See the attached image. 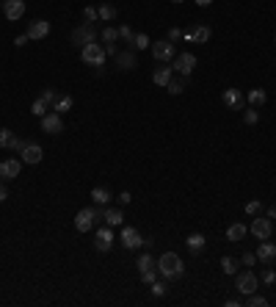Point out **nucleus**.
I'll use <instances>...</instances> for the list:
<instances>
[{"mask_svg":"<svg viewBox=\"0 0 276 307\" xmlns=\"http://www.w3.org/2000/svg\"><path fill=\"white\" fill-rule=\"evenodd\" d=\"M157 274L166 280H180L182 274H185V266H182L180 255L177 252H163L160 258H157Z\"/></svg>","mask_w":276,"mask_h":307,"instance_id":"1","label":"nucleus"},{"mask_svg":"<svg viewBox=\"0 0 276 307\" xmlns=\"http://www.w3.org/2000/svg\"><path fill=\"white\" fill-rule=\"evenodd\" d=\"M69 42H72L75 47H80V50H83L86 44L97 42V28H94V22H80L78 28L69 33Z\"/></svg>","mask_w":276,"mask_h":307,"instance_id":"2","label":"nucleus"},{"mask_svg":"<svg viewBox=\"0 0 276 307\" xmlns=\"http://www.w3.org/2000/svg\"><path fill=\"white\" fill-rule=\"evenodd\" d=\"M80 58H83V64H89V66H97L102 72V64H105V47L102 44H97V42H91V44H86L83 50H80Z\"/></svg>","mask_w":276,"mask_h":307,"instance_id":"3","label":"nucleus"},{"mask_svg":"<svg viewBox=\"0 0 276 307\" xmlns=\"http://www.w3.org/2000/svg\"><path fill=\"white\" fill-rule=\"evenodd\" d=\"M257 285H260V277L254 274L252 269L238 271V274H235V288H238V294L249 296V294H254V291H257Z\"/></svg>","mask_w":276,"mask_h":307,"instance_id":"4","label":"nucleus"},{"mask_svg":"<svg viewBox=\"0 0 276 307\" xmlns=\"http://www.w3.org/2000/svg\"><path fill=\"white\" fill-rule=\"evenodd\" d=\"M149 50H152V55H155L157 64H168V61H174V55H177V44H171L168 39H160V42H155Z\"/></svg>","mask_w":276,"mask_h":307,"instance_id":"5","label":"nucleus"},{"mask_svg":"<svg viewBox=\"0 0 276 307\" xmlns=\"http://www.w3.org/2000/svg\"><path fill=\"white\" fill-rule=\"evenodd\" d=\"M100 216L102 213H97L94 208H83V211H78V216H75V230H78V233H89Z\"/></svg>","mask_w":276,"mask_h":307,"instance_id":"6","label":"nucleus"},{"mask_svg":"<svg viewBox=\"0 0 276 307\" xmlns=\"http://www.w3.org/2000/svg\"><path fill=\"white\" fill-rule=\"evenodd\" d=\"M171 66H174V72H180L182 78H188V75L193 72V66H196V55L193 53H180V55H174Z\"/></svg>","mask_w":276,"mask_h":307,"instance_id":"7","label":"nucleus"},{"mask_svg":"<svg viewBox=\"0 0 276 307\" xmlns=\"http://www.w3.org/2000/svg\"><path fill=\"white\" fill-rule=\"evenodd\" d=\"M252 235H254V238H260V241L271 238V235H274V219H268V216H257V219L252 222Z\"/></svg>","mask_w":276,"mask_h":307,"instance_id":"8","label":"nucleus"},{"mask_svg":"<svg viewBox=\"0 0 276 307\" xmlns=\"http://www.w3.org/2000/svg\"><path fill=\"white\" fill-rule=\"evenodd\" d=\"M119 241H122V247L125 249H138V247H144V238H141V233H138L136 227H130V224H127V227H122V235H119Z\"/></svg>","mask_w":276,"mask_h":307,"instance_id":"9","label":"nucleus"},{"mask_svg":"<svg viewBox=\"0 0 276 307\" xmlns=\"http://www.w3.org/2000/svg\"><path fill=\"white\" fill-rule=\"evenodd\" d=\"M61 130H64V119H61V114L47 111V114L42 116V133H47V136H58Z\"/></svg>","mask_w":276,"mask_h":307,"instance_id":"10","label":"nucleus"},{"mask_svg":"<svg viewBox=\"0 0 276 307\" xmlns=\"http://www.w3.org/2000/svg\"><path fill=\"white\" fill-rule=\"evenodd\" d=\"M111 247H114V227L105 224V227H100L94 233V249L97 252H108Z\"/></svg>","mask_w":276,"mask_h":307,"instance_id":"11","label":"nucleus"},{"mask_svg":"<svg viewBox=\"0 0 276 307\" xmlns=\"http://www.w3.org/2000/svg\"><path fill=\"white\" fill-rule=\"evenodd\" d=\"M221 100L227 102V108H232V111H243L246 108V94L240 89H227L221 94Z\"/></svg>","mask_w":276,"mask_h":307,"instance_id":"12","label":"nucleus"},{"mask_svg":"<svg viewBox=\"0 0 276 307\" xmlns=\"http://www.w3.org/2000/svg\"><path fill=\"white\" fill-rule=\"evenodd\" d=\"M19 169H22V161H17V158L0 161V180H14V177H19Z\"/></svg>","mask_w":276,"mask_h":307,"instance_id":"13","label":"nucleus"},{"mask_svg":"<svg viewBox=\"0 0 276 307\" xmlns=\"http://www.w3.org/2000/svg\"><path fill=\"white\" fill-rule=\"evenodd\" d=\"M3 14L8 22H17L25 14V0H3Z\"/></svg>","mask_w":276,"mask_h":307,"instance_id":"14","label":"nucleus"},{"mask_svg":"<svg viewBox=\"0 0 276 307\" xmlns=\"http://www.w3.org/2000/svg\"><path fill=\"white\" fill-rule=\"evenodd\" d=\"M42 155H44L42 147L33 144V141H28V144L22 147V152H19V161H22V163H30V166H33V163L42 161Z\"/></svg>","mask_w":276,"mask_h":307,"instance_id":"15","label":"nucleus"},{"mask_svg":"<svg viewBox=\"0 0 276 307\" xmlns=\"http://www.w3.org/2000/svg\"><path fill=\"white\" fill-rule=\"evenodd\" d=\"M210 36H213V30L207 28V25H202V22H199V25H193V30H188V33H185V39H188V42H196V44H204Z\"/></svg>","mask_w":276,"mask_h":307,"instance_id":"16","label":"nucleus"},{"mask_svg":"<svg viewBox=\"0 0 276 307\" xmlns=\"http://www.w3.org/2000/svg\"><path fill=\"white\" fill-rule=\"evenodd\" d=\"M50 36V22L47 19H33L28 25V39H44Z\"/></svg>","mask_w":276,"mask_h":307,"instance_id":"17","label":"nucleus"},{"mask_svg":"<svg viewBox=\"0 0 276 307\" xmlns=\"http://www.w3.org/2000/svg\"><path fill=\"white\" fill-rule=\"evenodd\" d=\"M185 247H188V252H191V255H202L204 247H207V238H204L202 233H191L185 238Z\"/></svg>","mask_w":276,"mask_h":307,"instance_id":"18","label":"nucleus"},{"mask_svg":"<svg viewBox=\"0 0 276 307\" xmlns=\"http://www.w3.org/2000/svg\"><path fill=\"white\" fill-rule=\"evenodd\" d=\"M171 72H174V66L160 64V66L155 69V72H152V83H155V86H160V89H166V86H168V80H171Z\"/></svg>","mask_w":276,"mask_h":307,"instance_id":"19","label":"nucleus"},{"mask_svg":"<svg viewBox=\"0 0 276 307\" xmlns=\"http://www.w3.org/2000/svg\"><path fill=\"white\" fill-rule=\"evenodd\" d=\"M116 66H119L122 72H130L133 66H136V53L133 50H119L116 53Z\"/></svg>","mask_w":276,"mask_h":307,"instance_id":"20","label":"nucleus"},{"mask_svg":"<svg viewBox=\"0 0 276 307\" xmlns=\"http://www.w3.org/2000/svg\"><path fill=\"white\" fill-rule=\"evenodd\" d=\"M254 255H257V260H263V263H274L276 260V244H268V238H265Z\"/></svg>","mask_w":276,"mask_h":307,"instance_id":"21","label":"nucleus"},{"mask_svg":"<svg viewBox=\"0 0 276 307\" xmlns=\"http://www.w3.org/2000/svg\"><path fill=\"white\" fill-rule=\"evenodd\" d=\"M246 233H249V227H246V224L235 222V224H229V227H227V241L238 244V241H243V238H246Z\"/></svg>","mask_w":276,"mask_h":307,"instance_id":"22","label":"nucleus"},{"mask_svg":"<svg viewBox=\"0 0 276 307\" xmlns=\"http://www.w3.org/2000/svg\"><path fill=\"white\" fill-rule=\"evenodd\" d=\"M102 219H105L108 227H119V224L125 222V213H122L119 208H105V211H102Z\"/></svg>","mask_w":276,"mask_h":307,"instance_id":"23","label":"nucleus"},{"mask_svg":"<svg viewBox=\"0 0 276 307\" xmlns=\"http://www.w3.org/2000/svg\"><path fill=\"white\" fill-rule=\"evenodd\" d=\"M91 199H94V205H108L111 202V191L105 186H97V188H91Z\"/></svg>","mask_w":276,"mask_h":307,"instance_id":"24","label":"nucleus"},{"mask_svg":"<svg viewBox=\"0 0 276 307\" xmlns=\"http://www.w3.org/2000/svg\"><path fill=\"white\" fill-rule=\"evenodd\" d=\"M246 102L252 105V108H260V105H265V91L263 89H252L246 94Z\"/></svg>","mask_w":276,"mask_h":307,"instance_id":"25","label":"nucleus"},{"mask_svg":"<svg viewBox=\"0 0 276 307\" xmlns=\"http://www.w3.org/2000/svg\"><path fill=\"white\" fill-rule=\"evenodd\" d=\"M97 14H100L102 22H114V19H116V8L111 6V3H102V6L97 8Z\"/></svg>","mask_w":276,"mask_h":307,"instance_id":"26","label":"nucleus"},{"mask_svg":"<svg viewBox=\"0 0 276 307\" xmlns=\"http://www.w3.org/2000/svg\"><path fill=\"white\" fill-rule=\"evenodd\" d=\"M100 39H102L105 44H114L116 39H119V30H116L114 25H105V28L100 30Z\"/></svg>","mask_w":276,"mask_h":307,"instance_id":"27","label":"nucleus"},{"mask_svg":"<svg viewBox=\"0 0 276 307\" xmlns=\"http://www.w3.org/2000/svg\"><path fill=\"white\" fill-rule=\"evenodd\" d=\"M69 108H72V97H69V94H61L58 100H55V105H53L55 114H66Z\"/></svg>","mask_w":276,"mask_h":307,"instance_id":"28","label":"nucleus"},{"mask_svg":"<svg viewBox=\"0 0 276 307\" xmlns=\"http://www.w3.org/2000/svg\"><path fill=\"white\" fill-rule=\"evenodd\" d=\"M146 47H152L149 36H146V33H136L133 42H130V50H146Z\"/></svg>","mask_w":276,"mask_h":307,"instance_id":"29","label":"nucleus"},{"mask_svg":"<svg viewBox=\"0 0 276 307\" xmlns=\"http://www.w3.org/2000/svg\"><path fill=\"white\" fill-rule=\"evenodd\" d=\"M221 271L227 274V277H235V274H238V260L235 258H221Z\"/></svg>","mask_w":276,"mask_h":307,"instance_id":"30","label":"nucleus"},{"mask_svg":"<svg viewBox=\"0 0 276 307\" xmlns=\"http://www.w3.org/2000/svg\"><path fill=\"white\" fill-rule=\"evenodd\" d=\"M166 89H168V94H174V97L182 94V91H185V78H171Z\"/></svg>","mask_w":276,"mask_h":307,"instance_id":"31","label":"nucleus"},{"mask_svg":"<svg viewBox=\"0 0 276 307\" xmlns=\"http://www.w3.org/2000/svg\"><path fill=\"white\" fill-rule=\"evenodd\" d=\"M138 274H141V271H146V269H155V266H157V260L155 258H152V255L149 252H146V255H141V258H138Z\"/></svg>","mask_w":276,"mask_h":307,"instance_id":"32","label":"nucleus"},{"mask_svg":"<svg viewBox=\"0 0 276 307\" xmlns=\"http://www.w3.org/2000/svg\"><path fill=\"white\" fill-rule=\"evenodd\" d=\"M243 305H246V307H265V305H268V299H265V296H260L257 291H254V294L246 296V302H243Z\"/></svg>","mask_w":276,"mask_h":307,"instance_id":"33","label":"nucleus"},{"mask_svg":"<svg viewBox=\"0 0 276 307\" xmlns=\"http://www.w3.org/2000/svg\"><path fill=\"white\" fill-rule=\"evenodd\" d=\"M30 114L42 119V116L47 114V102H44V100H33V105H30Z\"/></svg>","mask_w":276,"mask_h":307,"instance_id":"34","label":"nucleus"},{"mask_svg":"<svg viewBox=\"0 0 276 307\" xmlns=\"http://www.w3.org/2000/svg\"><path fill=\"white\" fill-rule=\"evenodd\" d=\"M11 141H14V133L8 130V127H3V130H0V147H3V150H8V147H11Z\"/></svg>","mask_w":276,"mask_h":307,"instance_id":"35","label":"nucleus"},{"mask_svg":"<svg viewBox=\"0 0 276 307\" xmlns=\"http://www.w3.org/2000/svg\"><path fill=\"white\" fill-rule=\"evenodd\" d=\"M260 211H263V202H260V199H249V202H246V213H249V216H260Z\"/></svg>","mask_w":276,"mask_h":307,"instance_id":"36","label":"nucleus"},{"mask_svg":"<svg viewBox=\"0 0 276 307\" xmlns=\"http://www.w3.org/2000/svg\"><path fill=\"white\" fill-rule=\"evenodd\" d=\"M133 36H136V33H133V28H130V25H122V28H119V39H122V42H127V44H130V42H133Z\"/></svg>","mask_w":276,"mask_h":307,"instance_id":"37","label":"nucleus"},{"mask_svg":"<svg viewBox=\"0 0 276 307\" xmlns=\"http://www.w3.org/2000/svg\"><path fill=\"white\" fill-rule=\"evenodd\" d=\"M141 280H144L146 285H152V283H155V280H157V266H155V269H146V271H141Z\"/></svg>","mask_w":276,"mask_h":307,"instance_id":"38","label":"nucleus"},{"mask_svg":"<svg viewBox=\"0 0 276 307\" xmlns=\"http://www.w3.org/2000/svg\"><path fill=\"white\" fill-rule=\"evenodd\" d=\"M39 100H44L47 105H55V100H58V94H55L53 89H44L42 94H39Z\"/></svg>","mask_w":276,"mask_h":307,"instance_id":"39","label":"nucleus"},{"mask_svg":"<svg viewBox=\"0 0 276 307\" xmlns=\"http://www.w3.org/2000/svg\"><path fill=\"white\" fill-rule=\"evenodd\" d=\"M260 280H263L265 285H274V283H276V271H274V269H263V274H260Z\"/></svg>","mask_w":276,"mask_h":307,"instance_id":"40","label":"nucleus"},{"mask_svg":"<svg viewBox=\"0 0 276 307\" xmlns=\"http://www.w3.org/2000/svg\"><path fill=\"white\" fill-rule=\"evenodd\" d=\"M83 19H86V22H97V19H100L97 8H94V6H86V8H83Z\"/></svg>","mask_w":276,"mask_h":307,"instance_id":"41","label":"nucleus"},{"mask_svg":"<svg viewBox=\"0 0 276 307\" xmlns=\"http://www.w3.org/2000/svg\"><path fill=\"white\" fill-rule=\"evenodd\" d=\"M166 291H168L166 283H160V280H155V283H152V294H155V296H166Z\"/></svg>","mask_w":276,"mask_h":307,"instance_id":"42","label":"nucleus"},{"mask_svg":"<svg viewBox=\"0 0 276 307\" xmlns=\"http://www.w3.org/2000/svg\"><path fill=\"white\" fill-rule=\"evenodd\" d=\"M243 122H246V125H257L260 114H257V111H243Z\"/></svg>","mask_w":276,"mask_h":307,"instance_id":"43","label":"nucleus"},{"mask_svg":"<svg viewBox=\"0 0 276 307\" xmlns=\"http://www.w3.org/2000/svg\"><path fill=\"white\" fill-rule=\"evenodd\" d=\"M182 36H185V33H182V28H171V30H168V42H171V44H177Z\"/></svg>","mask_w":276,"mask_h":307,"instance_id":"44","label":"nucleus"},{"mask_svg":"<svg viewBox=\"0 0 276 307\" xmlns=\"http://www.w3.org/2000/svg\"><path fill=\"white\" fill-rule=\"evenodd\" d=\"M25 144H28V141H25V139H19V136H14V141H11V147H8V150H11V152H22V147Z\"/></svg>","mask_w":276,"mask_h":307,"instance_id":"45","label":"nucleus"},{"mask_svg":"<svg viewBox=\"0 0 276 307\" xmlns=\"http://www.w3.org/2000/svg\"><path fill=\"white\" fill-rule=\"evenodd\" d=\"M240 263H243V266H254V263H257V255H254V252H246L243 258H240Z\"/></svg>","mask_w":276,"mask_h":307,"instance_id":"46","label":"nucleus"},{"mask_svg":"<svg viewBox=\"0 0 276 307\" xmlns=\"http://www.w3.org/2000/svg\"><path fill=\"white\" fill-rule=\"evenodd\" d=\"M119 202H122V205H130V202H133L130 191H122V194H119Z\"/></svg>","mask_w":276,"mask_h":307,"instance_id":"47","label":"nucleus"},{"mask_svg":"<svg viewBox=\"0 0 276 307\" xmlns=\"http://www.w3.org/2000/svg\"><path fill=\"white\" fill-rule=\"evenodd\" d=\"M14 44H17V47H25V44H28V33H22V36H17V39H14Z\"/></svg>","mask_w":276,"mask_h":307,"instance_id":"48","label":"nucleus"},{"mask_svg":"<svg viewBox=\"0 0 276 307\" xmlns=\"http://www.w3.org/2000/svg\"><path fill=\"white\" fill-rule=\"evenodd\" d=\"M6 199H8V191H6V186L0 183V202H6Z\"/></svg>","mask_w":276,"mask_h":307,"instance_id":"49","label":"nucleus"},{"mask_svg":"<svg viewBox=\"0 0 276 307\" xmlns=\"http://www.w3.org/2000/svg\"><path fill=\"white\" fill-rule=\"evenodd\" d=\"M240 305H243V302L235 299V296H232V299H227V307H240Z\"/></svg>","mask_w":276,"mask_h":307,"instance_id":"50","label":"nucleus"},{"mask_svg":"<svg viewBox=\"0 0 276 307\" xmlns=\"http://www.w3.org/2000/svg\"><path fill=\"white\" fill-rule=\"evenodd\" d=\"M268 219H276V202L268 205Z\"/></svg>","mask_w":276,"mask_h":307,"instance_id":"51","label":"nucleus"},{"mask_svg":"<svg viewBox=\"0 0 276 307\" xmlns=\"http://www.w3.org/2000/svg\"><path fill=\"white\" fill-rule=\"evenodd\" d=\"M193 3H196V6H202V8H207L213 3V0H193Z\"/></svg>","mask_w":276,"mask_h":307,"instance_id":"52","label":"nucleus"},{"mask_svg":"<svg viewBox=\"0 0 276 307\" xmlns=\"http://www.w3.org/2000/svg\"><path fill=\"white\" fill-rule=\"evenodd\" d=\"M171 3H182V0H171Z\"/></svg>","mask_w":276,"mask_h":307,"instance_id":"53","label":"nucleus"},{"mask_svg":"<svg viewBox=\"0 0 276 307\" xmlns=\"http://www.w3.org/2000/svg\"><path fill=\"white\" fill-rule=\"evenodd\" d=\"M274 44H276V39H274Z\"/></svg>","mask_w":276,"mask_h":307,"instance_id":"54","label":"nucleus"},{"mask_svg":"<svg viewBox=\"0 0 276 307\" xmlns=\"http://www.w3.org/2000/svg\"><path fill=\"white\" fill-rule=\"evenodd\" d=\"M0 3H3V0H0Z\"/></svg>","mask_w":276,"mask_h":307,"instance_id":"55","label":"nucleus"}]
</instances>
